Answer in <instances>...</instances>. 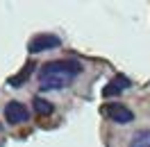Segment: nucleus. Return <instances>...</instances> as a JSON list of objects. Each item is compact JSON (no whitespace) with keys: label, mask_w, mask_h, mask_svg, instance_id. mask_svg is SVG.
<instances>
[{"label":"nucleus","mask_w":150,"mask_h":147,"mask_svg":"<svg viewBox=\"0 0 150 147\" xmlns=\"http://www.w3.org/2000/svg\"><path fill=\"white\" fill-rule=\"evenodd\" d=\"M103 116H107L112 122H118V125H127L134 120V113L121 102H112V104L103 106Z\"/></svg>","instance_id":"f03ea898"},{"label":"nucleus","mask_w":150,"mask_h":147,"mask_svg":"<svg viewBox=\"0 0 150 147\" xmlns=\"http://www.w3.org/2000/svg\"><path fill=\"white\" fill-rule=\"evenodd\" d=\"M32 70H34V64H28V66H25V68H23V70H21L18 75H16V77H11V79H9V84L14 86V88L23 86V82H25L30 75H32Z\"/></svg>","instance_id":"0eeeda50"},{"label":"nucleus","mask_w":150,"mask_h":147,"mask_svg":"<svg viewBox=\"0 0 150 147\" xmlns=\"http://www.w3.org/2000/svg\"><path fill=\"white\" fill-rule=\"evenodd\" d=\"M59 46H62V38L55 36V34H37L28 43V50L32 55H37V52H43V50H55Z\"/></svg>","instance_id":"7ed1b4c3"},{"label":"nucleus","mask_w":150,"mask_h":147,"mask_svg":"<svg viewBox=\"0 0 150 147\" xmlns=\"http://www.w3.org/2000/svg\"><path fill=\"white\" fill-rule=\"evenodd\" d=\"M82 73V64L73 59H59V61H48L39 70V84L43 91H59L73 82Z\"/></svg>","instance_id":"f257e3e1"},{"label":"nucleus","mask_w":150,"mask_h":147,"mask_svg":"<svg viewBox=\"0 0 150 147\" xmlns=\"http://www.w3.org/2000/svg\"><path fill=\"white\" fill-rule=\"evenodd\" d=\"M5 120H7L9 125H23V122H28L30 120L28 106H25L23 102H9V104L5 106Z\"/></svg>","instance_id":"20e7f679"},{"label":"nucleus","mask_w":150,"mask_h":147,"mask_svg":"<svg viewBox=\"0 0 150 147\" xmlns=\"http://www.w3.org/2000/svg\"><path fill=\"white\" fill-rule=\"evenodd\" d=\"M130 86V79L127 77H123V75H118V77H114L112 82H109V86H105L103 95L105 97H114V95H121L125 88Z\"/></svg>","instance_id":"39448f33"},{"label":"nucleus","mask_w":150,"mask_h":147,"mask_svg":"<svg viewBox=\"0 0 150 147\" xmlns=\"http://www.w3.org/2000/svg\"><path fill=\"white\" fill-rule=\"evenodd\" d=\"M130 147H150V129H141L137 131L130 140Z\"/></svg>","instance_id":"423d86ee"},{"label":"nucleus","mask_w":150,"mask_h":147,"mask_svg":"<svg viewBox=\"0 0 150 147\" xmlns=\"http://www.w3.org/2000/svg\"><path fill=\"white\" fill-rule=\"evenodd\" d=\"M34 111H37L39 116H50L52 113V104L43 97H34Z\"/></svg>","instance_id":"6e6552de"}]
</instances>
